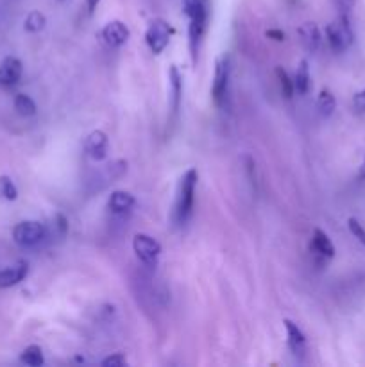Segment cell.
I'll return each mask as SVG.
<instances>
[{
  "mask_svg": "<svg viewBox=\"0 0 365 367\" xmlns=\"http://www.w3.org/2000/svg\"><path fill=\"white\" fill-rule=\"evenodd\" d=\"M326 38L330 47H332L335 52H344L346 49H349V47L353 45L354 40L349 18H347L346 15H340L339 18L333 20L332 23H327Z\"/></svg>",
  "mask_w": 365,
  "mask_h": 367,
  "instance_id": "3957f363",
  "label": "cell"
},
{
  "mask_svg": "<svg viewBox=\"0 0 365 367\" xmlns=\"http://www.w3.org/2000/svg\"><path fill=\"white\" fill-rule=\"evenodd\" d=\"M45 23H47V20L42 13L33 11L27 15L26 22H23V27H26V30H29V33H40V30L45 27Z\"/></svg>",
  "mask_w": 365,
  "mask_h": 367,
  "instance_id": "7402d4cb",
  "label": "cell"
},
{
  "mask_svg": "<svg viewBox=\"0 0 365 367\" xmlns=\"http://www.w3.org/2000/svg\"><path fill=\"white\" fill-rule=\"evenodd\" d=\"M335 108H337L335 95H333L330 90L320 91L319 97H317V110H319V113L322 115L324 118L332 117L333 111H335Z\"/></svg>",
  "mask_w": 365,
  "mask_h": 367,
  "instance_id": "ac0fdd59",
  "label": "cell"
},
{
  "mask_svg": "<svg viewBox=\"0 0 365 367\" xmlns=\"http://www.w3.org/2000/svg\"><path fill=\"white\" fill-rule=\"evenodd\" d=\"M358 179L365 181V158H364V162H361L360 169H358Z\"/></svg>",
  "mask_w": 365,
  "mask_h": 367,
  "instance_id": "f1b7e54d",
  "label": "cell"
},
{
  "mask_svg": "<svg viewBox=\"0 0 365 367\" xmlns=\"http://www.w3.org/2000/svg\"><path fill=\"white\" fill-rule=\"evenodd\" d=\"M267 36L269 38L276 40V42H283V40H285V33H283V30H278V29L267 30Z\"/></svg>",
  "mask_w": 365,
  "mask_h": 367,
  "instance_id": "4316f807",
  "label": "cell"
},
{
  "mask_svg": "<svg viewBox=\"0 0 365 367\" xmlns=\"http://www.w3.org/2000/svg\"><path fill=\"white\" fill-rule=\"evenodd\" d=\"M283 324H285L286 337H288L290 351L294 353V356H298V358H305V353H306L305 333L301 332V328H299L296 322L290 321V319H285V321H283Z\"/></svg>",
  "mask_w": 365,
  "mask_h": 367,
  "instance_id": "30bf717a",
  "label": "cell"
},
{
  "mask_svg": "<svg viewBox=\"0 0 365 367\" xmlns=\"http://www.w3.org/2000/svg\"><path fill=\"white\" fill-rule=\"evenodd\" d=\"M101 36L104 40L106 45L109 47H122L129 40L131 33H129V27L125 26L120 20H111V22L106 23L101 30Z\"/></svg>",
  "mask_w": 365,
  "mask_h": 367,
  "instance_id": "52a82bcc",
  "label": "cell"
},
{
  "mask_svg": "<svg viewBox=\"0 0 365 367\" xmlns=\"http://www.w3.org/2000/svg\"><path fill=\"white\" fill-rule=\"evenodd\" d=\"M84 149H86V154L90 156L95 162H101L108 156L109 152V138L104 131L97 129V131H91L88 135L86 142H84Z\"/></svg>",
  "mask_w": 365,
  "mask_h": 367,
  "instance_id": "ba28073f",
  "label": "cell"
},
{
  "mask_svg": "<svg viewBox=\"0 0 365 367\" xmlns=\"http://www.w3.org/2000/svg\"><path fill=\"white\" fill-rule=\"evenodd\" d=\"M169 84H170V101H172V113L176 115L181 108V97H183V79L176 64H172L169 70Z\"/></svg>",
  "mask_w": 365,
  "mask_h": 367,
  "instance_id": "5bb4252c",
  "label": "cell"
},
{
  "mask_svg": "<svg viewBox=\"0 0 365 367\" xmlns=\"http://www.w3.org/2000/svg\"><path fill=\"white\" fill-rule=\"evenodd\" d=\"M276 77H278L279 88H281L283 95H285L286 98L294 97V81H290L288 74H286V70H283V67H276Z\"/></svg>",
  "mask_w": 365,
  "mask_h": 367,
  "instance_id": "44dd1931",
  "label": "cell"
},
{
  "mask_svg": "<svg viewBox=\"0 0 365 367\" xmlns=\"http://www.w3.org/2000/svg\"><path fill=\"white\" fill-rule=\"evenodd\" d=\"M339 2H340V6H342L344 9H349L351 6L354 4V0H339Z\"/></svg>",
  "mask_w": 365,
  "mask_h": 367,
  "instance_id": "f546056e",
  "label": "cell"
},
{
  "mask_svg": "<svg viewBox=\"0 0 365 367\" xmlns=\"http://www.w3.org/2000/svg\"><path fill=\"white\" fill-rule=\"evenodd\" d=\"M0 196L6 197L8 201H15L16 197H18V190H16L15 183L11 181L9 178H0Z\"/></svg>",
  "mask_w": 365,
  "mask_h": 367,
  "instance_id": "603a6c76",
  "label": "cell"
},
{
  "mask_svg": "<svg viewBox=\"0 0 365 367\" xmlns=\"http://www.w3.org/2000/svg\"><path fill=\"white\" fill-rule=\"evenodd\" d=\"M228 94H230V57L223 54L215 61V76L211 83V97L218 108L228 106Z\"/></svg>",
  "mask_w": 365,
  "mask_h": 367,
  "instance_id": "7a4b0ae2",
  "label": "cell"
},
{
  "mask_svg": "<svg viewBox=\"0 0 365 367\" xmlns=\"http://www.w3.org/2000/svg\"><path fill=\"white\" fill-rule=\"evenodd\" d=\"M299 36H301V43L308 52H315L320 45V30L317 23L305 22L299 27Z\"/></svg>",
  "mask_w": 365,
  "mask_h": 367,
  "instance_id": "4fadbf2b",
  "label": "cell"
},
{
  "mask_svg": "<svg viewBox=\"0 0 365 367\" xmlns=\"http://www.w3.org/2000/svg\"><path fill=\"white\" fill-rule=\"evenodd\" d=\"M128 363V358H125L122 353H115V355L108 356V358L102 360V366L104 367H122Z\"/></svg>",
  "mask_w": 365,
  "mask_h": 367,
  "instance_id": "d4e9b609",
  "label": "cell"
},
{
  "mask_svg": "<svg viewBox=\"0 0 365 367\" xmlns=\"http://www.w3.org/2000/svg\"><path fill=\"white\" fill-rule=\"evenodd\" d=\"M199 179L197 169H189L185 174L181 176L179 186H177L176 208H174V219L177 224H185L193 212V203H196V186Z\"/></svg>",
  "mask_w": 365,
  "mask_h": 367,
  "instance_id": "6da1fadb",
  "label": "cell"
},
{
  "mask_svg": "<svg viewBox=\"0 0 365 367\" xmlns=\"http://www.w3.org/2000/svg\"><path fill=\"white\" fill-rule=\"evenodd\" d=\"M23 72L22 61L18 57L8 56L0 63V84L2 86H15Z\"/></svg>",
  "mask_w": 365,
  "mask_h": 367,
  "instance_id": "9c48e42d",
  "label": "cell"
},
{
  "mask_svg": "<svg viewBox=\"0 0 365 367\" xmlns=\"http://www.w3.org/2000/svg\"><path fill=\"white\" fill-rule=\"evenodd\" d=\"M174 29L163 18H155L145 30V42L155 54H162L169 47Z\"/></svg>",
  "mask_w": 365,
  "mask_h": 367,
  "instance_id": "277c9868",
  "label": "cell"
},
{
  "mask_svg": "<svg viewBox=\"0 0 365 367\" xmlns=\"http://www.w3.org/2000/svg\"><path fill=\"white\" fill-rule=\"evenodd\" d=\"M15 110L18 111V115H22V117H33V115H36L38 108H36V103H34L29 95L18 94L15 97Z\"/></svg>",
  "mask_w": 365,
  "mask_h": 367,
  "instance_id": "ffe728a7",
  "label": "cell"
},
{
  "mask_svg": "<svg viewBox=\"0 0 365 367\" xmlns=\"http://www.w3.org/2000/svg\"><path fill=\"white\" fill-rule=\"evenodd\" d=\"M133 249H135L136 256L147 265H156L159 253H162V246L156 239L145 233H138L133 239Z\"/></svg>",
  "mask_w": 365,
  "mask_h": 367,
  "instance_id": "8992f818",
  "label": "cell"
},
{
  "mask_svg": "<svg viewBox=\"0 0 365 367\" xmlns=\"http://www.w3.org/2000/svg\"><path fill=\"white\" fill-rule=\"evenodd\" d=\"M20 360H22L26 366H30V367H40L45 363L43 351L40 346H29V348L23 349L22 355H20Z\"/></svg>",
  "mask_w": 365,
  "mask_h": 367,
  "instance_id": "d6986e66",
  "label": "cell"
},
{
  "mask_svg": "<svg viewBox=\"0 0 365 367\" xmlns=\"http://www.w3.org/2000/svg\"><path fill=\"white\" fill-rule=\"evenodd\" d=\"M29 273V265L26 261H20V264L8 267V269L0 271V288H9L13 285L20 283L23 278Z\"/></svg>",
  "mask_w": 365,
  "mask_h": 367,
  "instance_id": "7c38bea8",
  "label": "cell"
},
{
  "mask_svg": "<svg viewBox=\"0 0 365 367\" xmlns=\"http://www.w3.org/2000/svg\"><path fill=\"white\" fill-rule=\"evenodd\" d=\"M135 197L129 192H125V190H115V192L109 196L108 206L113 213H125L135 206Z\"/></svg>",
  "mask_w": 365,
  "mask_h": 367,
  "instance_id": "9a60e30c",
  "label": "cell"
},
{
  "mask_svg": "<svg viewBox=\"0 0 365 367\" xmlns=\"http://www.w3.org/2000/svg\"><path fill=\"white\" fill-rule=\"evenodd\" d=\"M353 106L358 113H365V90L358 91L353 97Z\"/></svg>",
  "mask_w": 365,
  "mask_h": 367,
  "instance_id": "484cf974",
  "label": "cell"
},
{
  "mask_svg": "<svg viewBox=\"0 0 365 367\" xmlns=\"http://www.w3.org/2000/svg\"><path fill=\"white\" fill-rule=\"evenodd\" d=\"M84 2H86L88 13H90V15H94V11L97 9V6H99V2H101V0H84Z\"/></svg>",
  "mask_w": 365,
  "mask_h": 367,
  "instance_id": "83f0119b",
  "label": "cell"
},
{
  "mask_svg": "<svg viewBox=\"0 0 365 367\" xmlns=\"http://www.w3.org/2000/svg\"><path fill=\"white\" fill-rule=\"evenodd\" d=\"M183 11L189 18L210 16V0H183Z\"/></svg>",
  "mask_w": 365,
  "mask_h": 367,
  "instance_id": "e0dca14e",
  "label": "cell"
},
{
  "mask_svg": "<svg viewBox=\"0 0 365 367\" xmlns=\"http://www.w3.org/2000/svg\"><path fill=\"white\" fill-rule=\"evenodd\" d=\"M45 226L36 220H23V222L16 224L13 230V239L18 246L22 247H33L38 246L43 239H45Z\"/></svg>",
  "mask_w": 365,
  "mask_h": 367,
  "instance_id": "5b68a950",
  "label": "cell"
},
{
  "mask_svg": "<svg viewBox=\"0 0 365 367\" xmlns=\"http://www.w3.org/2000/svg\"><path fill=\"white\" fill-rule=\"evenodd\" d=\"M347 227H349L351 235H353L358 242L365 246V227L361 226L360 220L354 219V217H349V219H347Z\"/></svg>",
  "mask_w": 365,
  "mask_h": 367,
  "instance_id": "cb8c5ba5",
  "label": "cell"
},
{
  "mask_svg": "<svg viewBox=\"0 0 365 367\" xmlns=\"http://www.w3.org/2000/svg\"><path fill=\"white\" fill-rule=\"evenodd\" d=\"M310 86H312V77H310L308 61L303 60L298 67V72H296L294 88L298 90V94L306 95L310 91Z\"/></svg>",
  "mask_w": 365,
  "mask_h": 367,
  "instance_id": "2e32d148",
  "label": "cell"
},
{
  "mask_svg": "<svg viewBox=\"0 0 365 367\" xmlns=\"http://www.w3.org/2000/svg\"><path fill=\"white\" fill-rule=\"evenodd\" d=\"M310 249L313 251L315 254L322 258H333L335 256V246L333 242L330 240V237L324 233L322 230L315 227L313 230V235H312V242H310Z\"/></svg>",
  "mask_w": 365,
  "mask_h": 367,
  "instance_id": "8fae6325",
  "label": "cell"
}]
</instances>
